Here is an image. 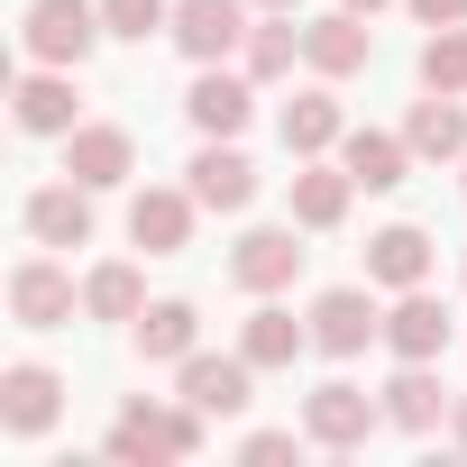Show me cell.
Returning <instances> with one entry per match:
<instances>
[{
    "label": "cell",
    "instance_id": "1",
    "mask_svg": "<svg viewBox=\"0 0 467 467\" xmlns=\"http://www.w3.org/2000/svg\"><path fill=\"white\" fill-rule=\"evenodd\" d=\"M202 403H183V412H147V403H129L119 421H110V458H192L202 449Z\"/></svg>",
    "mask_w": 467,
    "mask_h": 467
},
{
    "label": "cell",
    "instance_id": "2",
    "mask_svg": "<svg viewBox=\"0 0 467 467\" xmlns=\"http://www.w3.org/2000/svg\"><path fill=\"white\" fill-rule=\"evenodd\" d=\"M92 19H101L92 0H28V28H19V37H28V56H37V65H83V56H92V37H101Z\"/></svg>",
    "mask_w": 467,
    "mask_h": 467
},
{
    "label": "cell",
    "instance_id": "3",
    "mask_svg": "<svg viewBox=\"0 0 467 467\" xmlns=\"http://www.w3.org/2000/svg\"><path fill=\"white\" fill-rule=\"evenodd\" d=\"M239 37H248V0H174V47L192 65H220Z\"/></svg>",
    "mask_w": 467,
    "mask_h": 467
},
{
    "label": "cell",
    "instance_id": "4",
    "mask_svg": "<svg viewBox=\"0 0 467 467\" xmlns=\"http://www.w3.org/2000/svg\"><path fill=\"white\" fill-rule=\"evenodd\" d=\"M376 330H385V321H376V303H367L358 285H339V294L312 303V348H321V358H358Z\"/></svg>",
    "mask_w": 467,
    "mask_h": 467
},
{
    "label": "cell",
    "instance_id": "5",
    "mask_svg": "<svg viewBox=\"0 0 467 467\" xmlns=\"http://www.w3.org/2000/svg\"><path fill=\"white\" fill-rule=\"evenodd\" d=\"M183 174H192V202H202V211H248V202H257V165H248L239 147H202Z\"/></svg>",
    "mask_w": 467,
    "mask_h": 467
},
{
    "label": "cell",
    "instance_id": "6",
    "mask_svg": "<svg viewBox=\"0 0 467 467\" xmlns=\"http://www.w3.org/2000/svg\"><path fill=\"white\" fill-rule=\"evenodd\" d=\"M129 165H138V147H129V129H65V174L74 183H129Z\"/></svg>",
    "mask_w": 467,
    "mask_h": 467
},
{
    "label": "cell",
    "instance_id": "7",
    "mask_svg": "<svg viewBox=\"0 0 467 467\" xmlns=\"http://www.w3.org/2000/svg\"><path fill=\"white\" fill-rule=\"evenodd\" d=\"M10 312H19L28 330H56V321H74V275H65V266H47V257H28V266L10 275Z\"/></svg>",
    "mask_w": 467,
    "mask_h": 467
},
{
    "label": "cell",
    "instance_id": "8",
    "mask_svg": "<svg viewBox=\"0 0 467 467\" xmlns=\"http://www.w3.org/2000/svg\"><path fill=\"white\" fill-rule=\"evenodd\" d=\"M303 431H312L321 449H358V440L376 431V403H367L358 385H321V394L303 403Z\"/></svg>",
    "mask_w": 467,
    "mask_h": 467
},
{
    "label": "cell",
    "instance_id": "9",
    "mask_svg": "<svg viewBox=\"0 0 467 467\" xmlns=\"http://www.w3.org/2000/svg\"><path fill=\"white\" fill-rule=\"evenodd\" d=\"M192 211H202L192 192H138V202H129V239H138L147 257H174V248L192 239Z\"/></svg>",
    "mask_w": 467,
    "mask_h": 467
},
{
    "label": "cell",
    "instance_id": "10",
    "mask_svg": "<svg viewBox=\"0 0 467 467\" xmlns=\"http://www.w3.org/2000/svg\"><path fill=\"white\" fill-rule=\"evenodd\" d=\"M229 275H239L248 294H275V285H294V275H303L294 229H248V239H239V257H229Z\"/></svg>",
    "mask_w": 467,
    "mask_h": 467
},
{
    "label": "cell",
    "instance_id": "11",
    "mask_svg": "<svg viewBox=\"0 0 467 467\" xmlns=\"http://www.w3.org/2000/svg\"><path fill=\"white\" fill-rule=\"evenodd\" d=\"M367 275H376V285H394V294H412V285L431 275V239H421L412 220L376 229V239H367Z\"/></svg>",
    "mask_w": 467,
    "mask_h": 467
},
{
    "label": "cell",
    "instance_id": "12",
    "mask_svg": "<svg viewBox=\"0 0 467 467\" xmlns=\"http://www.w3.org/2000/svg\"><path fill=\"white\" fill-rule=\"evenodd\" d=\"M385 348H394V358H440V348H449V312L412 285V294L385 312Z\"/></svg>",
    "mask_w": 467,
    "mask_h": 467
},
{
    "label": "cell",
    "instance_id": "13",
    "mask_svg": "<svg viewBox=\"0 0 467 467\" xmlns=\"http://www.w3.org/2000/svg\"><path fill=\"white\" fill-rule=\"evenodd\" d=\"M92 183H47L37 202H28V229H37V239L47 248H83L92 239V202H83Z\"/></svg>",
    "mask_w": 467,
    "mask_h": 467
},
{
    "label": "cell",
    "instance_id": "14",
    "mask_svg": "<svg viewBox=\"0 0 467 467\" xmlns=\"http://www.w3.org/2000/svg\"><path fill=\"white\" fill-rule=\"evenodd\" d=\"M183 110H192L202 138H239V129H248V83H239V74H202V83L183 92Z\"/></svg>",
    "mask_w": 467,
    "mask_h": 467
},
{
    "label": "cell",
    "instance_id": "15",
    "mask_svg": "<svg viewBox=\"0 0 467 467\" xmlns=\"http://www.w3.org/2000/svg\"><path fill=\"white\" fill-rule=\"evenodd\" d=\"M183 403H202V412H248V358H183Z\"/></svg>",
    "mask_w": 467,
    "mask_h": 467
},
{
    "label": "cell",
    "instance_id": "16",
    "mask_svg": "<svg viewBox=\"0 0 467 467\" xmlns=\"http://www.w3.org/2000/svg\"><path fill=\"white\" fill-rule=\"evenodd\" d=\"M440 403H449V394H440L431 358H403V376L385 385V421H394V431H431V421H440Z\"/></svg>",
    "mask_w": 467,
    "mask_h": 467
},
{
    "label": "cell",
    "instance_id": "17",
    "mask_svg": "<svg viewBox=\"0 0 467 467\" xmlns=\"http://www.w3.org/2000/svg\"><path fill=\"white\" fill-rule=\"evenodd\" d=\"M0 394H10V403H0V412H10V431L37 440V431L56 421V394H65V385H56L47 367H10V376H0Z\"/></svg>",
    "mask_w": 467,
    "mask_h": 467
},
{
    "label": "cell",
    "instance_id": "18",
    "mask_svg": "<svg viewBox=\"0 0 467 467\" xmlns=\"http://www.w3.org/2000/svg\"><path fill=\"white\" fill-rule=\"evenodd\" d=\"M403 156H412V138H385V129H358V138L339 147V165H348L367 192H394V183H403Z\"/></svg>",
    "mask_w": 467,
    "mask_h": 467
},
{
    "label": "cell",
    "instance_id": "19",
    "mask_svg": "<svg viewBox=\"0 0 467 467\" xmlns=\"http://www.w3.org/2000/svg\"><path fill=\"white\" fill-rule=\"evenodd\" d=\"M303 56H312L321 74H358V65H367V28H358V10L312 19V28H303Z\"/></svg>",
    "mask_w": 467,
    "mask_h": 467
},
{
    "label": "cell",
    "instance_id": "20",
    "mask_svg": "<svg viewBox=\"0 0 467 467\" xmlns=\"http://www.w3.org/2000/svg\"><path fill=\"white\" fill-rule=\"evenodd\" d=\"M19 129L28 138H65L74 129V83L65 74H28L19 83Z\"/></svg>",
    "mask_w": 467,
    "mask_h": 467
},
{
    "label": "cell",
    "instance_id": "21",
    "mask_svg": "<svg viewBox=\"0 0 467 467\" xmlns=\"http://www.w3.org/2000/svg\"><path fill=\"white\" fill-rule=\"evenodd\" d=\"M348 192H358V174H348V165H339V174H330V165H312V174H294V220H303V229H339Z\"/></svg>",
    "mask_w": 467,
    "mask_h": 467
},
{
    "label": "cell",
    "instance_id": "22",
    "mask_svg": "<svg viewBox=\"0 0 467 467\" xmlns=\"http://www.w3.org/2000/svg\"><path fill=\"white\" fill-rule=\"evenodd\" d=\"M303 348H312V330H303L294 312H275V303H266V312H248V348H239L248 367H294Z\"/></svg>",
    "mask_w": 467,
    "mask_h": 467
},
{
    "label": "cell",
    "instance_id": "23",
    "mask_svg": "<svg viewBox=\"0 0 467 467\" xmlns=\"http://www.w3.org/2000/svg\"><path fill=\"white\" fill-rule=\"evenodd\" d=\"M192 330H202L192 303H147V312H138V348H147V358H174V367H183V358H192Z\"/></svg>",
    "mask_w": 467,
    "mask_h": 467
},
{
    "label": "cell",
    "instance_id": "24",
    "mask_svg": "<svg viewBox=\"0 0 467 467\" xmlns=\"http://www.w3.org/2000/svg\"><path fill=\"white\" fill-rule=\"evenodd\" d=\"M330 138H339V101H330V92H303V101H285V147H294V156H321Z\"/></svg>",
    "mask_w": 467,
    "mask_h": 467
},
{
    "label": "cell",
    "instance_id": "25",
    "mask_svg": "<svg viewBox=\"0 0 467 467\" xmlns=\"http://www.w3.org/2000/svg\"><path fill=\"white\" fill-rule=\"evenodd\" d=\"M403 138H412V156H467V119L449 110V92H431V101L412 110V129H403Z\"/></svg>",
    "mask_w": 467,
    "mask_h": 467
},
{
    "label": "cell",
    "instance_id": "26",
    "mask_svg": "<svg viewBox=\"0 0 467 467\" xmlns=\"http://www.w3.org/2000/svg\"><path fill=\"white\" fill-rule=\"evenodd\" d=\"M83 312H92V321H138V312H147V285H138V266H101V275L83 285Z\"/></svg>",
    "mask_w": 467,
    "mask_h": 467
},
{
    "label": "cell",
    "instance_id": "27",
    "mask_svg": "<svg viewBox=\"0 0 467 467\" xmlns=\"http://www.w3.org/2000/svg\"><path fill=\"white\" fill-rule=\"evenodd\" d=\"M421 83H431V92H467V28H431V47H421Z\"/></svg>",
    "mask_w": 467,
    "mask_h": 467
},
{
    "label": "cell",
    "instance_id": "28",
    "mask_svg": "<svg viewBox=\"0 0 467 467\" xmlns=\"http://www.w3.org/2000/svg\"><path fill=\"white\" fill-rule=\"evenodd\" d=\"M101 28L110 37H156V28H174V10L165 0H101Z\"/></svg>",
    "mask_w": 467,
    "mask_h": 467
},
{
    "label": "cell",
    "instance_id": "29",
    "mask_svg": "<svg viewBox=\"0 0 467 467\" xmlns=\"http://www.w3.org/2000/svg\"><path fill=\"white\" fill-rule=\"evenodd\" d=\"M294 56H303V37H294V28H285V19H275V28H257V37H248V74H257V83H266V74H285V65H294Z\"/></svg>",
    "mask_w": 467,
    "mask_h": 467
},
{
    "label": "cell",
    "instance_id": "30",
    "mask_svg": "<svg viewBox=\"0 0 467 467\" xmlns=\"http://www.w3.org/2000/svg\"><path fill=\"white\" fill-rule=\"evenodd\" d=\"M421 28H467V0H412Z\"/></svg>",
    "mask_w": 467,
    "mask_h": 467
},
{
    "label": "cell",
    "instance_id": "31",
    "mask_svg": "<svg viewBox=\"0 0 467 467\" xmlns=\"http://www.w3.org/2000/svg\"><path fill=\"white\" fill-rule=\"evenodd\" d=\"M248 458L266 467V458H294V431H248Z\"/></svg>",
    "mask_w": 467,
    "mask_h": 467
},
{
    "label": "cell",
    "instance_id": "32",
    "mask_svg": "<svg viewBox=\"0 0 467 467\" xmlns=\"http://www.w3.org/2000/svg\"><path fill=\"white\" fill-rule=\"evenodd\" d=\"M257 10H275V19H285V10H303V0H257Z\"/></svg>",
    "mask_w": 467,
    "mask_h": 467
},
{
    "label": "cell",
    "instance_id": "33",
    "mask_svg": "<svg viewBox=\"0 0 467 467\" xmlns=\"http://www.w3.org/2000/svg\"><path fill=\"white\" fill-rule=\"evenodd\" d=\"M458 449H467V394H458Z\"/></svg>",
    "mask_w": 467,
    "mask_h": 467
},
{
    "label": "cell",
    "instance_id": "34",
    "mask_svg": "<svg viewBox=\"0 0 467 467\" xmlns=\"http://www.w3.org/2000/svg\"><path fill=\"white\" fill-rule=\"evenodd\" d=\"M348 10H385V0H348Z\"/></svg>",
    "mask_w": 467,
    "mask_h": 467
}]
</instances>
